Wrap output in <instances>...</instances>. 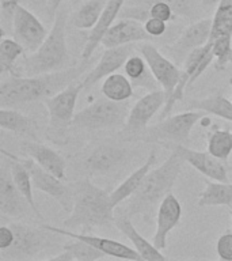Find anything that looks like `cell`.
Here are the masks:
<instances>
[{
	"label": "cell",
	"instance_id": "6da1fadb",
	"mask_svg": "<svg viewBox=\"0 0 232 261\" xmlns=\"http://www.w3.org/2000/svg\"><path fill=\"white\" fill-rule=\"evenodd\" d=\"M90 60H81L77 65L41 73L34 76L15 75L4 79L0 85V108H18V106L42 101L52 97L71 83L83 76L89 69Z\"/></svg>",
	"mask_w": 232,
	"mask_h": 261
},
{
	"label": "cell",
	"instance_id": "7a4b0ae2",
	"mask_svg": "<svg viewBox=\"0 0 232 261\" xmlns=\"http://www.w3.org/2000/svg\"><path fill=\"white\" fill-rule=\"evenodd\" d=\"M183 163L182 156L177 151H171L170 156L159 167L151 169L137 191L120 204L115 211L130 219L136 215H148L170 193L182 171Z\"/></svg>",
	"mask_w": 232,
	"mask_h": 261
},
{
	"label": "cell",
	"instance_id": "3957f363",
	"mask_svg": "<svg viewBox=\"0 0 232 261\" xmlns=\"http://www.w3.org/2000/svg\"><path fill=\"white\" fill-rule=\"evenodd\" d=\"M73 208L63 222L65 228L93 230L114 224L115 207L110 200V193L97 187L89 178L73 184Z\"/></svg>",
	"mask_w": 232,
	"mask_h": 261
},
{
	"label": "cell",
	"instance_id": "277c9868",
	"mask_svg": "<svg viewBox=\"0 0 232 261\" xmlns=\"http://www.w3.org/2000/svg\"><path fill=\"white\" fill-rule=\"evenodd\" d=\"M68 67H71V57L67 46V14L61 11L54 18V23L42 45L23 59L20 75L34 76Z\"/></svg>",
	"mask_w": 232,
	"mask_h": 261
},
{
	"label": "cell",
	"instance_id": "5b68a950",
	"mask_svg": "<svg viewBox=\"0 0 232 261\" xmlns=\"http://www.w3.org/2000/svg\"><path fill=\"white\" fill-rule=\"evenodd\" d=\"M204 116L205 112L195 109L186 110L174 116H167L154 125L148 126L137 139L146 143H158L166 148L178 144L186 146V143L190 140L193 126Z\"/></svg>",
	"mask_w": 232,
	"mask_h": 261
},
{
	"label": "cell",
	"instance_id": "8992f818",
	"mask_svg": "<svg viewBox=\"0 0 232 261\" xmlns=\"http://www.w3.org/2000/svg\"><path fill=\"white\" fill-rule=\"evenodd\" d=\"M130 110L129 101L117 102L109 98H98L84 109L76 112L72 126L77 129L99 130L124 126Z\"/></svg>",
	"mask_w": 232,
	"mask_h": 261
},
{
	"label": "cell",
	"instance_id": "52a82bcc",
	"mask_svg": "<svg viewBox=\"0 0 232 261\" xmlns=\"http://www.w3.org/2000/svg\"><path fill=\"white\" fill-rule=\"evenodd\" d=\"M14 230V242L8 249L2 250V260L23 261L34 258L40 254L52 240L48 236L49 230L46 227L38 228L24 223H10Z\"/></svg>",
	"mask_w": 232,
	"mask_h": 261
},
{
	"label": "cell",
	"instance_id": "ba28073f",
	"mask_svg": "<svg viewBox=\"0 0 232 261\" xmlns=\"http://www.w3.org/2000/svg\"><path fill=\"white\" fill-rule=\"evenodd\" d=\"M83 90L81 81L73 82L44 101L49 114V129L52 132H64L72 125L75 118L77 98Z\"/></svg>",
	"mask_w": 232,
	"mask_h": 261
},
{
	"label": "cell",
	"instance_id": "9c48e42d",
	"mask_svg": "<svg viewBox=\"0 0 232 261\" xmlns=\"http://www.w3.org/2000/svg\"><path fill=\"white\" fill-rule=\"evenodd\" d=\"M137 50L146 59L155 79L158 81L162 90L166 93V101H168L181 81L182 69H179L177 63L167 59L154 44H151V41L138 42Z\"/></svg>",
	"mask_w": 232,
	"mask_h": 261
},
{
	"label": "cell",
	"instance_id": "30bf717a",
	"mask_svg": "<svg viewBox=\"0 0 232 261\" xmlns=\"http://www.w3.org/2000/svg\"><path fill=\"white\" fill-rule=\"evenodd\" d=\"M22 159V162L30 171L33 185L38 191L44 192L49 197H52L61 205L64 212H71L73 208V188L63 182V179L56 177L44 167H41L34 159Z\"/></svg>",
	"mask_w": 232,
	"mask_h": 261
},
{
	"label": "cell",
	"instance_id": "8fae6325",
	"mask_svg": "<svg viewBox=\"0 0 232 261\" xmlns=\"http://www.w3.org/2000/svg\"><path fill=\"white\" fill-rule=\"evenodd\" d=\"M166 103V93L162 89L154 90L136 101L129 110L122 132L130 138H138L148 128L155 114Z\"/></svg>",
	"mask_w": 232,
	"mask_h": 261
},
{
	"label": "cell",
	"instance_id": "7c38bea8",
	"mask_svg": "<svg viewBox=\"0 0 232 261\" xmlns=\"http://www.w3.org/2000/svg\"><path fill=\"white\" fill-rule=\"evenodd\" d=\"M12 34L26 52L33 53L42 45L49 32L34 12L19 4L14 14Z\"/></svg>",
	"mask_w": 232,
	"mask_h": 261
},
{
	"label": "cell",
	"instance_id": "4fadbf2b",
	"mask_svg": "<svg viewBox=\"0 0 232 261\" xmlns=\"http://www.w3.org/2000/svg\"><path fill=\"white\" fill-rule=\"evenodd\" d=\"M137 48L136 44L122 45V46H115V48H107L102 53L101 59L89 72L83 75L81 83H83V90L93 89L94 85L98 82L105 79L111 73L117 72L120 68H124L125 61L134 53V49Z\"/></svg>",
	"mask_w": 232,
	"mask_h": 261
},
{
	"label": "cell",
	"instance_id": "5bb4252c",
	"mask_svg": "<svg viewBox=\"0 0 232 261\" xmlns=\"http://www.w3.org/2000/svg\"><path fill=\"white\" fill-rule=\"evenodd\" d=\"M44 227H46L50 232L54 234H60V236H65L72 238V240H83L85 242H89L90 245H93L98 250L103 252L107 257H114V258H124V260H132V261H141L142 257L140 256V253L136 249H132L128 245L118 242L111 238H105V237L91 236V234H85V232H75L71 231L68 228H59L49 226V224H44Z\"/></svg>",
	"mask_w": 232,
	"mask_h": 261
},
{
	"label": "cell",
	"instance_id": "9a60e30c",
	"mask_svg": "<svg viewBox=\"0 0 232 261\" xmlns=\"http://www.w3.org/2000/svg\"><path fill=\"white\" fill-rule=\"evenodd\" d=\"M211 30L212 19H209V18L197 20V22H193L190 26H187L179 34L178 38L168 46L170 55L172 56L175 63L181 64L193 49L199 48V46L209 42Z\"/></svg>",
	"mask_w": 232,
	"mask_h": 261
},
{
	"label": "cell",
	"instance_id": "2e32d148",
	"mask_svg": "<svg viewBox=\"0 0 232 261\" xmlns=\"http://www.w3.org/2000/svg\"><path fill=\"white\" fill-rule=\"evenodd\" d=\"M168 150L177 151L183 158L185 162H187L190 166H193L195 170L208 178L213 181H228V170L227 166L224 165V161L216 158L209 151H197L193 148H189L187 146L178 144V146H171Z\"/></svg>",
	"mask_w": 232,
	"mask_h": 261
},
{
	"label": "cell",
	"instance_id": "e0dca14e",
	"mask_svg": "<svg viewBox=\"0 0 232 261\" xmlns=\"http://www.w3.org/2000/svg\"><path fill=\"white\" fill-rule=\"evenodd\" d=\"M152 40L154 38L147 33L142 22L137 19H130V18H121L110 26V29L102 38L101 45L107 49Z\"/></svg>",
	"mask_w": 232,
	"mask_h": 261
},
{
	"label": "cell",
	"instance_id": "ac0fdd59",
	"mask_svg": "<svg viewBox=\"0 0 232 261\" xmlns=\"http://www.w3.org/2000/svg\"><path fill=\"white\" fill-rule=\"evenodd\" d=\"M182 216V205L177 199V196L170 192L168 195L159 204L156 212V230L154 234V245L160 250H164L167 246V237L177 224L179 223Z\"/></svg>",
	"mask_w": 232,
	"mask_h": 261
},
{
	"label": "cell",
	"instance_id": "d6986e66",
	"mask_svg": "<svg viewBox=\"0 0 232 261\" xmlns=\"http://www.w3.org/2000/svg\"><path fill=\"white\" fill-rule=\"evenodd\" d=\"M128 151L113 144H101L95 147L85 158V170L93 175H109L124 165Z\"/></svg>",
	"mask_w": 232,
	"mask_h": 261
},
{
	"label": "cell",
	"instance_id": "ffe728a7",
	"mask_svg": "<svg viewBox=\"0 0 232 261\" xmlns=\"http://www.w3.org/2000/svg\"><path fill=\"white\" fill-rule=\"evenodd\" d=\"M26 207H30L27 200L12 179L10 167L2 169L0 174V214L8 218H22L26 215Z\"/></svg>",
	"mask_w": 232,
	"mask_h": 261
},
{
	"label": "cell",
	"instance_id": "44dd1931",
	"mask_svg": "<svg viewBox=\"0 0 232 261\" xmlns=\"http://www.w3.org/2000/svg\"><path fill=\"white\" fill-rule=\"evenodd\" d=\"M126 2L128 0H109L107 2L105 10L102 12L101 18L98 20L97 26L91 30V33L87 37L84 48L81 50V60H90L91 59L93 53L101 45L102 38L106 34V32L109 30L111 24H114L115 19L120 16Z\"/></svg>",
	"mask_w": 232,
	"mask_h": 261
},
{
	"label": "cell",
	"instance_id": "7402d4cb",
	"mask_svg": "<svg viewBox=\"0 0 232 261\" xmlns=\"http://www.w3.org/2000/svg\"><path fill=\"white\" fill-rule=\"evenodd\" d=\"M114 224L128 240L132 242L134 249L140 253V256L142 257V260L147 261H166L167 257L162 253L160 249H158L154 245V242H150L146 240L144 237L137 231V228L134 227L132 223V219L128 216L122 215L120 212L115 211V219H114Z\"/></svg>",
	"mask_w": 232,
	"mask_h": 261
},
{
	"label": "cell",
	"instance_id": "603a6c76",
	"mask_svg": "<svg viewBox=\"0 0 232 261\" xmlns=\"http://www.w3.org/2000/svg\"><path fill=\"white\" fill-rule=\"evenodd\" d=\"M20 150L23 151V154L27 155L28 158L34 159L45 170H48L49 173H52L59 178H65L67 163L56 150L38 142H23L20 146Z\"/></svg>",
	"mask_w": 232,
	"mask_h": 261
},
{
	"label": "cell",
	"instance_id": "cb8c5ba5",
	"mask_svg": "<svg viewBox=\"0 0 232 261\" xmlns=\"http://www.w3.org/2000/svg\"><path fill=\"white\" fill-rule=\"evenodd\" d=\"M156 2H166L170 4L177 16L191 18L194 14V0H133L128 6H124L120 18H130L146 22L150 18V7Z\"/></svg>",
	"mask_w": 232,
	"mask_h": 261
},
{
	"label": "cell",
	"instance_id": "d4e9b609",
	"mask_svg": "<svg viewBox=\"0 0 232 261\" xmlns=\"http://www.w3.org/2000/svg\"><path fill=\"white\" fill-rule=\"evenodd\" d=\"M155 162H156V154H155V151H152L141 166L137 167L132 174L128 175L118 187H115L113 191L110 192V200H111L114 207L117 208L120 204L124 203L128 197H130L134 192L137 191L138 187L141 185L142 179L146 178V175L152 169Z\"/></svg>",
	"mask_w": 232,
	"mask_h": 261
},
{
	"label": "cell",
	"instance_id": "484cf974",
	"mask_svg": "<svg viewBox=\"0 0 232 261\" xmlns=\"http://www.w3.org/2000/svg\"><path fill=\"white\" fill-rule=\"evenodd\" d=\"M2 154L10 159V165H8V167H10L12 179H14L16 188H18L20 193L26 197L27 203L30 204V208H32L33 214L38 216L40 219H42V215H41L40 210L37 207L36 200H34V196H33V188H34V185H33V179L28 169L26 167V165L22 162V159H20L19 156H15V155L10 154V152H7L6 150H2Z\"/></svg>",
	"mask_w": 232,
	"mask_h": 261
},
{
	"label": "cell",
	"instance_id": "4316f807",
	"mask_svg": "<svg viewBox=\"0 0 232 261\" xmlns=\"http://www.w3.org/2000/svg\"><path fill=\"white\" fill-rule=\"evenodd\" d=\"M0 128L7 132L19 135V136H30L33 139H37L38 122L36 118L28 117L14 108H2L0 109Z\"/></svg>",
	"mask_w": 232,
	"mask_h": 261
},
{
	"label": "cell",
	"instance_id": "83f0119b",
	"mask_svg": "<svg viewBox=\"0 0 232 261\" xmlns=\"http://www.w3.org/2000/svg\"><path fill=\"white\" fill-rule=\"evenodd\" d=\"M125 75L130 79L133 87L137 89H147L148 91L159 90L160 85L155 79L154 73L147 64L146 59L140 55L133 53L124 64Z\"/></svg>",
	"mask_w": 232,
	"mask_h": 261
},
{
	"label": "cell",
	"instance_id": "f1b7e54d",
	"mask_svg": "<svg viewBox=\"0 0 232 261\" xmlns=\"http://www.w3.org/2000/svg\"><path fill=\"white\" fill-rule=\"evenodd\" d=\"M106 254L101 250H98L95 246L90 245L83 240L69 241L63 246L59 254L49 257L48 261H94L106 258Z\"/></svg>",
	"mask_w": 232,
	"mask_h": 261
},
{
	"label": "cell",
	"instance_id": "f546056e",
	"mask_svg": "<svg viewBox=\"0 0 232 261\" xmlns=\"http://www.w3.org/2000/svg\"><path fill=\"white\" fill-rule=\"evenodd\" d=\"M109 0H85L80 7L73 12L69 23L79 30H93L97 26L102 12Z\"/></svg>",
	"mask_w": 232,
	"mask_h": 261
},
{
	"label": "cell",
	"instance_id": "4dcf8cb0",
	"mask_svg": "<svg viewBox=\"0 0 232 261\" xmlns=\"http://www.w3.org/2000/svg\"><path fill=\"white\" fill-rule=\"evenodd\" d=\"M199 207H232V184L223 181H211L199 195Z\"/></svg>",
	"mask_w": 232,
	"mask_h": 261
},
{
	"label": "cell",
	"instance_id": "1f68e13d",
	"mask_svg": "<svg viewBox=\"0 0 232 261\" xmlns=\"http://www.w3.org/2000/svg\"><path fill=\"white\" fill-rule=\"evenodd\" d=\"M133 85L126 75L114 72L106 76L102 83L101 91L111 101L125 102L133 97Z\"/></svg>",
	"mask_w": 232,
	"mask_h": 261
},
{
	"label": "cell",
	"instance_id": "d6a6232c",
	"mask_svg": "<svg viewBox=\"0 0 232 261\" xmlns=\"http://www.w3.org/2000/svg\"><path fill=\"white\" fill-rule=\"evenodd\" d=\"M26 52L22 45L11 37L2 36L0 41V73H10L11 76L19 75L15 71L16 61Z\"/></svg>",
	"mask_w": 232,
	"mask_h": 261
},
{
	"label": "cell",
	"instance_id": "836d02e7",
	"mask_svg": "<svg viewBox=\"0 0 232 261\" xmlns=\"http://www.w3.org/2000/svg\"><path fill=\"white\" fill-rule=\"evenodd\" d=\"M189 109L202 110L205 113L213 114L216 117L232 122V101H228L221 94H215L211 97L190 102Z\"/></svg>",
	"mask_w": 232,
	"mask_h": 261
},
{
	"label": "cell",
	"instance_id": "e575fe53",
	"mask_svg": "<svg viewBox=\"0 0 232 261\" xmlns=\"http://www.w3.org/2000/svg\"><path fill=\"white\" fill-rule=\"evenodd\" d=\"M231 34L232 36V0H220L212 18L211 40L216 37Z\"/></svg>",
	"mask_w": 232,
	"mask_h": 261
},
{
	"label": "cell",
	"instance_id": "d590c367",
	"mask_svg": "<svg viewBox=\"0 0 232 261\" xmlns=\"http://www.w3.org/2000/svg\"><path fill=\"white\" fill-rule=\"evenodd\" d=\"M208 151L216 158L227 161L232 152V130L216 129L208 138Z\"/></svg>",
	"mask_w": 232,
	"mask_h": 261
},
{
	"label": "cell",
	"instance_id": "8d00e7d4",
	"mask_svg": "<svg viewBox=\"0 0 232 261\" xmlns=\"http://www.w3.org/2000/svg\"><path fill=\"white\" fill-rule=\"evenodd\" d=\"M209 42L212 44V52L215 56V68L223 71L232 63V36H219Z\"/></svg>",
	"mask_w": 232,
	"mask_h": 261
},
{
	"label": "cell",
	"instance_id": "74e56055",
	"mask_svg": "<svg viewBox=\"0 0 232 261\" xmlns=\"http://www.w3.org/2000/svg\"><path fill=\"white\" fill-rule=\"evenodd\" d=\"M20 4V0H0V10H2V36L6 34V28L12 30V20L16 7Z\"/></svg>",
	"mask_w": 232,
	"mask_h": 261
},
{
	"label": "cell",
	"instance_id": "f35d334b",
	"mask_svg": "<svg viewBox=\"0 0 232 261\" xmlns=\"http://www.w3.org/2000/svg\"><path fill=\"white\" fill-rule=\"evenodd\" d=\"M150 18H156V19L164 20V22H170L175 18V12L172 10L170 4L166 3V2H156L150 7Z\"/></svg>",
	"mask_w": 232,
	"mask_h": 261
},
{
	"label": "cell",
	"instance_id": "ab89813d",
	"mask_svg": "<svg viewBox=\"0 0 232 261\" xmlns=\"http://www.w3.org/2000/svg\"><path fill=\"white\" fill-rule=\"evenodd\" d=\"M216 253L221 261H232V232H224L219 237Z\"/></svg>",
	"mask_w": 232,
	"mask_h": 261
},
{
	"label": "cell",
	"instance_id": "60d3db41",
	"mask_svg": "<svg viewBox=\"0 0 232 261\" xmlns=\"http://www.w3.org/2000/svg\"><path fill=\"white\" fill-rule=\"evenodd\" d=\"M142 23H144V28H146L147 33L152 38H159L163 34H166L167 32V22H164V20L156 19V18H148Z\"/></svg>",
	"mask_w": 232,
	"mask_h": 261
},
{
	"label": "cell",
	"instance_id": "b9f144b4",
	"mask_svg": "<svg viewBox=\"0 0 232 261\" xmlns=\"http://www.w3.org/2000/svg\"><path fill=\"white\" fill-rule=\"evenodd\" d=\"M14 230L11 228V226H2L0 227V250H6L12 245L14 242Z\"/></svg>",
	"mask_w": 232,
	"mask_h": 261
},
{
	"label": "cell",
	"instance_id": "7bdbcfd3",
	"mask_svg": "<svg viewBox=\"0 0 232 261\" xmlns=\"http://www.w3.org/2000/svg\"><path fill=\"white\" fill-rule=\"evenodd\" d=\"M63 2H64V0H49L48 7H46V11H48L49 15H54V12L59 10V7H60Z\"/></svg>",
	"mask_w": 232,
	"mask_h": 261
},
{
	"label": "cell",
	"instance_id": "ee69618b",
	"mask_svg": "<svg viewBox=\"0 0 232 261\" xmlns=\"http://www.w3.org/2000/svg\"><path fill=\"white\" fill-rule=\"evenodd\" d=\"M28 3L32 4L34 8H40V10L45 8V10H46L49 0H28Z\"/></svg>",
	"mask_w": 232,
	"mask_h": 261
},
{
	"label": "cell",
	"instance_id": "f6af8a7d",
	"mask_svg": "<svg viewBox=\"0 0 232 261\" xmlns=\"http://www.w3.org/2000/svg\"><path fill=\"white\" fill-rule=\"evenodd\" d=\"M220 0H202V3L207 6V7H212V6H217Z\"/></svg>",
	"mask_w": 232,
	"mask_h": 261
},
{
	"label": "cell",
	"instance_id": "bcb514c9",
	"mask_svg": "<svg viewBox=\"0 0 232 261\" xmlns=\"http://www.w3.org/2000/svg\"><path fill=\"white\" fill-rule=\"evenodd\" d=\"M228 83H229V86H231V87H232V76L229 77V79H228Z\"/></svg>",
	"mask_w": 232,
	"mask_h": 261
},
{
	"label": "cell",
	"instance_id": "7dc6e473",
	"mask_svg": "<svg viewBox=\"0 0 232 261\" xmlns=\"http://www.w3.org/2000/svg\"><path fill=\"white\" fill-rule=\"evenodd\" d=\"M229 215H231V219H232V210H231V211H229Z\"/></svg>",
	"mask_w": 232,
	"mask_h": 261
},
{
	"label": "cell",
	"instance_id": "c3c4849f",
	"mask_svg": "<svg viewBox=\"0 0 232 261\" xmlns=\"http://www.w3.org/2000/svg\"><path fill=\"white\" fill-rule=\"evenodd\" d=\"M229 169H231V170H232V162H231V165H229Z\"/></svg>",
	"mask_w": 232,
	"mask_h": 261
}]
</instances>
